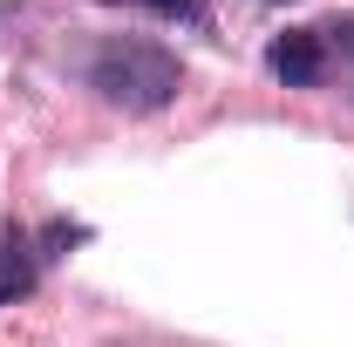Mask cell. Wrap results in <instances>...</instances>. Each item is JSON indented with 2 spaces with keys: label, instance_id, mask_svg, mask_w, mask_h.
Wrapping results in <instances>:
<instances>
[{
  "label": "cell",
  "instance_id": "3",
  "mask_svg": "<svg viewBox=\"0 0 354 347\" xmlns=\"http://www.w3.org/2000/svg\"><path fill=\"white\" fill-rule=\"evenodd\" d=\"M41 245H35V232L28 225H7L0 232V306H14V300H28L35 286H41Z\"/></svg>",
  "mask_w": 354,
  "mask_h": 347
},
{
  "label": "cell",
  "instance_id": "5",
  "mask_svg": "<svg viewBox=\"0 0 354 347\" xmlns=\"http://www.w3.org/2000/svg\"><path fill=\"white\" fill-rule=\"evenodd\" d=\"M320 41H327V55H354V21H327Z\"/></svg>",
  "mask_w": 354,
  "mask_h": 347
},
{
  "label": "cell",
  "instance_id": "2",
  "mask_svg": "<svg viewBox=\"0 0 354 347\" xmlns=\"http://www.w3.org/2000/svg\"><path fill=\"white\" fill-rule=\"evenodd\" d=\"M327 62H334V55H327V41H320V28H286V35L266 41V68H272L286 88H320Z\"/></svg>",
  "mask_w": 354,
  "mask_h": 347
},
{
  "label": "cell",
  "instance_id": "1",
  "mask_svg": "<svg viewBox=\"0 0 354 347\" xmlns=\"http://www.w3.org/2000/svg\"><path fill=\"white\" fill-rule=\"evenodd\" d=\"M82 82L95 88V102H109L123 116H157L184 95V62L150 35H109V41H95Z\"/></svg>",
  "mask_w": 354,
  "mask_h": 347
},
{
  "label": "cell",
  "instance_id": "4",
  "mask_svg": "<svg viewBox=\"0 0 354 347\" xmlns=\"http://www.w3.org/2000/svg\"><path fill=\"white\" fill-rule=\"evenodd\" d=\"M102 7H143V14L184 21V28H205V21H212V0H102Z\"/></svg>",
  "mask_w": 354,
  "mask_h": 347
}]
</instances>
